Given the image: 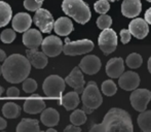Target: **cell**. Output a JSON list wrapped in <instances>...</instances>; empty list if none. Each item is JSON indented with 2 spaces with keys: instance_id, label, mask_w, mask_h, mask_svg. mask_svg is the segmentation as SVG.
<instances>
[{
  "instance_id": "12",
  "label": "cell",
  "mask_w": 151,
  "mask_h": 132,
  "mask_svg": "<svg viewBox=\"0 0 151 132\" xmlns=\"http://www.w3.org/2000/svg\"><path fill=\"white\" fill-rule=\"evenodd\" d=\"M101 60L95 55H88L84 58H82V60L79 63V67L82 70V72L88 74V75H93V74L99 72V70L101 69Z\"/></svg>"
},
{
  "instance_id": "40",
  "label": "cell",
  "mask_w": 151,
  "mask_h": 132,
  "mask_svg": "<svg viewBox=\"0 0 151 132\" xmlns=\"http://www.w3.org/2000/svg\"><path fill=\"white\" fill-rule=\"evenodd\" d=\"M6 126H7V123H6V121L4 120L3 118H1V117H0V130H3V129H5Z\"/></svg>"
},
{
  "instance_id": "36",
  "label": "cell",
  "mask_w": 151,
  "mask_h": 132,
  "mask_svg": "<svg viewBox=\"0 0 151 132\" xmlns=\"http://www.w3.org/2000/svg\"><path fill=\"white\" fill-rule=\"evenodd\" d=\"M120 37H121V41H122L123 44H127V42L131 40V37H132V33L129 30L127 29H122L120 31Z\"/></svg>"
},
{
  "instance_id": "15",
  "label": "cell",
  "mask_w": 151,
  "mask_h": 132,
  "mask_svg": "<svg viewBox=\"0 0 151 132\" xmlns=\"http://www.w3.org/2000/svg\"><path fill=\"white\" fill-rule=\"evenodd\" d=\"M129 30L131 31L132 35H134L138 39H143L149 33V27L146 20L143 19H134L129 25Z\"/></svg>"
},
{
  "instance_id": "13",
  "label": "cell",
  "mask_w": 151,
  "mask_h": 132,
  "mask_svg": "<svg viewBox=\"0 0 151 132\" xmlns=\"http://www.w3.org/2000/svg\"><path fill=\"white\" fill-rule=\"evenodd\" d=\"M118 85L125 91H134L140 85V76L134 71H125L119 76Z\"/></svg>"
},
{
  "instance_id": "25",
  "label": "cell",
  "mask_w": 151,
  "mask_h": 132,
  "mask_svg": "<svg viewBox=\"0 0 151 132\" xmlns=\"http://www.w3.org/2000/svg\"><path fill=\"white\" fill-rule=\"evenodd\" d=\"M12 17V7L8 3L0 1V28L4 27L10 22Z\"/></svg>"
},
{
  "instance_id": "39",
  "label": "cell",
  "mask_w": 151,
  "mask_h": 132,
  "mask_svg": "<svg viewBox=\"0 0 151 132\" xmlns=\"http://www.w3.org/2000/svg\"><path fill=\"white\" fill-rule=\"evenodd\" d=\"M145 20H146V22H147L148 24L151 25V7L149 8V9L146 10V12H145Z\"/></svg>"
},
{
  "instance_id": "16",
  "label": "cell",
  "mask_w": 151,
  "mask_h": 132,
  "mask_svg": "<svg viewBox=\"0 0 151 132\" xmlns=\"http://www.w3.org/2000/svg\"><path fill=\"white\" fill-rule=\"evenodd\" d=\"M12 24L14 31L24 33L30 29L32 24V19L30 15L27 14V12H19V14H17L12 18Z\"/></svg>"
},
{
  "instance_id": "34",
  "label": "cell",
  "mask_w": 151,
  "mask_h": 132,
  "mask_svg": "<svg viewBox=\"0 0 151 132\" xmlns=\"http://www.w3.org/2000/svg\"><path fill=\"white\" fill-rule=\"evenodd\" d=\"M16 31L12 29H5L0 35L2 42L4 44H12L14 39H16Z\"/></svg>"
},
{
  "instance_id": "46",
  "label": "cell",
  "mask_w": 151,
  "mask_h": 132,
  "mask_svg": "<svg viewBox=\"0 0 151 132\" xmlns=\"http://www.w3.org/2000/svg\"><path fill=\"white\" fill-rule=\"evenodd\" d=\"M108 1H111V2H114V1H118V0H108Z\"/></svg>"
},
{
  "instance_id": "41",
  "label": "cell",
  "mask_w": 151,
  "mask_h": 132,
  "mask_svg": "<svg viewBox=\"0 0 151 132\" xmlns=\"http://www.w3.org/2000/svg\"><path fill=\"white\" fill-rule=\"evenodd\" d=\"M5 59H6V54H5V52H4L3 50H1V49H0V62L4 61Z\"/></svg>"
},
{
  "instance_id": "47",
  "label": "cell",
  "mask_w": 151,
  "mask_h": 132,
  "mask_svg": "<svg viewBox=\"0 0 151 132\" xmlns=\"http://www.w3.org/2000/svg\"><path fill=\"white\" fill-rule=\"evenodd\" d=\"M37 1H39V2H43V0H37Z\"/></svg>"
},
{
  "instance_id": "35",
  "label": "cell",
  "mask_w": 151,
  "mask_h": 132,
  "mask_svg": "<svg viewBox=\"0 0 151 132\" xmlns=\"http://www.w3.org/2000/svg\"><path fill=\"white\" fill-rule=\"evenodd\" d=\"M41 6L42 2H39L37 0H24V7L30 12H36L37 9L41 8Z\"/></svg>"
},
{
  "instance_id": "20",
  "label": "cell",
  "mask_w": 151,
  "mask_h": 132,
  "mask_svg": "<svg viewBox=\"0 0 151 132\" xmlns=\"http://www.w3.org/2000/svg\"><path fill=\"white\" fill-rule=\"evenodd\" d=\"M54 30L58 35L67 36L74 30L73 23L67 17H61L55 22Z\"/></svg>"
},
{
  "instance_id": "5",
  "label": "cell",
  "mask_w": 151,
  "mask_h": 132,
  "mask_svg": "<svg viewBox=\"0 0 151 132\" xmlns=\"http://www.w3.org/2000/svg\"><path fill=\"white\" fill-rule=\"evenodd\" d=\"M66 87L65 80L59 75H50L44 80L42 89L47 97L62 99V94Z\"/></svg>"
},
{
  "instance_id": "26",
  "label": "cell",
  "mask_w": 151,
  "mask_h": 132,
  "mask_svg": "<svg viewBox=\"0 0 151 132\" xmlns=\"http://www.w3.org/2000/svg\"><path fill=\"white\" fill-rule=\"evenodd\" d=\"M21 107L14 102H7L2 107V114L7 119H16L20 116Z\"/></svg>"
},
{
  "instance_id": "44",
  "label": "cell",
  "mask_w": 151,
  "mask_h": 132,
  "mask_svg": "<svg viewBox=\"0 0 151 132\" xmlns=\"http://www.w3.org/2000/svg\"><path fill=\"white\" fill-rule=\"evenodd\" d=\"M2 93H3V88H2V87L0 86V96L2 95Z\"/></svg>"
},
{
  "instance_id": "45",
  "label": "cell",
  "mask_w": 151,
  "mask_h": 132,
  "mask_svg": "<svg viewBox=\"0 0 151 132\" xmlns=\"http://www.w3.org/2000/svg\"><path fill=\"white\" fill-rule=\"evenodd\" d=\"M2 74V65H0V75Z\"/></svg>"
},
{
  "instance_id": "31",
  "label": "cell",
  "mask_w": 151,
  "mask_h": 132,
  "mask_svg": "<svg viewBox=\"0 0 151 132\" xmlns=\"http://www.w3.org/2000/svg\"><path fill=\"white\" fill-rule=\"evenodd\" d=\"M112 25V19L111 17H109L108 15L104 14L98 18L97 20V26L98 28L102 29V30H105V29L110 28V26Z\"/></svg>"
},
{
  "instance_id": "10",
  "label": "cell",
  "mask_w": 151,
  "mask_h": 132,
  "mask_svg": "<svg viewBox=\"0 0 151 132\" xmlns=\"http://www.w3.org/2000/svg\"><path fill=\"white\" fill-rule=\"evenodd\" d=\"M42 52L47 55L48 57H56L59 56L63 52V42L59 37L55 35H50L45 37L41 44Z\"/></svg>"
},
{
  "instance_id": "2",
  "label": "cell",
  "mask_w": 151,
  "mask_h": 132,
  "mask_svg": "<svg viewBox=\"0 0 151 132\" xmlns=\"http://www.w3.org/2000/svg\"><path fill=\"white\" fill-rule=\"evenodd\" d=\"M132 118L127 112L121 108H111L104 117L101 124H96L91 128V132L108 131H133Z\"/></svg>"
},
{
  "instance_id": "42",
  "label": "cell",
  "mask_w": 151,
  "mask_h": 132,
  "mask_svg": "<svg viewBox=\"0 0 151 132\" xmlns=\"http://www.w3.org/2000/svg\"><path fill=\"white\" fill-rule=\"evenodd\" d=\"M148 70H149V72L151 73V57L149 58V60H148Z\"/></svg>"
},
{
  "instance_id": "7",
  "label": "cell",
  "mask_w": 151,
  "mask_h": 132,
  "mask_svg": "<svg viewBox=\"0 0 151 132\" xmlns=\"http://www.w3.org/2000/svg\"><path fill=\"white\" fill-rule=\"evenodd\" d=\"M98 44L101 51L105 55L113 53L117 48V35L115 31L108 28L101 32L98 38Z\"/></svg>"
},
{
  "instance_id": "9",
  "label": "cell",
  "mask_w": 151,
  "mask_h": 132,
  "mask_svg": "<svg viewBox=\"0 0 151 132\" xmlns=\"http://www.w3.org/2000/svg\"><path fill=\"white\" fill-rule=\"evenodd\" d=\"M131 104L137 112H144L151 100V92L147 89H135L129 97Z\"/></svg>"
},
{
  "instance_id": "18",
  "label": "cell",
  "mask_w": 151,
  "mask_h": 132,
  "mask_svg": "<svg viewBox=\"0 0 151 132\" xmlns=\"http://www.w3.org/2000/svg\"><path fill=\"white\" fill-rule=\"evenodd\" d=\"M142 10L141 0H123L121 4V14L127 18H136Z\"/></svg>"
},
{
  "instance_id": "11",
  "label": "cell",
  "mask_w": 151,
  "mask_h": 132,
  "mask_svg": "<svg viewBox=\"0 0 151 132\" xmlns=\"http://www.w3.org/2000/svg\"><path fill=\"white\" fill-rule=\"evenodd\" d=\"M65 82L68 86L74 89V91L78 93V94H82L84 90V78L82 74V70L80 67H74L70 74L65 78Z\"/></svg>"
},
{
  "instance_id": "37",
  "label": "cell",
  "mask_w": 151,
  "mask_h": 132,
  "mask_svg": "<svg viewBox=\"0 0 151 132\" xmlns=\"http://www.w3.org/2000/svg\"><path fill=\"white\" fill-rule=\"evenodd\" d=\"M6 95H7V97H9V98H14V97H19V96H20V91H19L18 88H14V87H10V88L7 89Z\"/></svg>"
},
{
  "instance_id": "3",
  "label": "cell",
  "mask_w": 151,
  "mask_h": 132,
  "mask_svg": "<svg viewBox=\"0 0 151 132\" xmlns=\"http://www.w3.org/2000/svg\"><path fill=\"white\" fill-rule=\"evenodd\" d=\"M62 9L68 17L81 25H84L91 20V9L83 0H64Z\"/></svg>"
},
{
  "instance_id": "1",
  "label": "cell",
  "mask_w": 151,
  "mask_h": 132,
  "mask_svg": "<svg viewBox=\"0 0 151 132\" xmlns=\"http://www.w3.org/2000/svg\"><path fill=\"white\" fill-rule=\"evenodd\" d=\"M31 71V63L27 57L20 54L10 55L3 61L2 75L4 80L12 84L23 83Z\"/></svg>"
},
{
  "instance_id": "29",
  "label": "cell",
  "mask_w": 151,
  "mask_h": 132,
  "mask_svg": "<svg viewBox=\"0 0 151 132\" xmlns=\"http://www.w3.org/2000/svg\"><path fill=\"white\" fill-rule=\"evenodd\" d=\"M125 63H127V65L129 66V68L135 69V68H139L140 66L142 65V63H143V59H142V57L140 56L139 54H137V53H133V54H131V55L127 56V60H125Z\"/></svg>"
},
{
  "instance_id": "38",
  "label": "cell",
  "mask_w": 151,
  "mask_h": 132,
  "mask_svg": "<svg viewBox=\"0 0 151 132\" xmlns=\"http://www.w3.org/2000/svg\"><path fill=\"white\" fill-rule=\"evenodd\" d=\"M64 131L65 132H80L81 129H80L79 126H76V125H74V124H71V125H69V126L66 127Z\"/></svg>"
},
{
  "instance_id": "14",
  "label": "cell",
  "mask_w": 151,
  "mask_h": 132,
  "mask_svg": "<svg viewBox=\"0 0 151 132\" xmlns=\"http://www.w3.org/2000/svg\"><path fill=\"white\" fill-rule=\"evenodd\" d=\"M26 57L29 59L31 65L36 69H43L47 65V55L44 52H39L37 49H28L26 51Z\"/></svg>"
},
{
  "instance_id": "30",
  "label": "cell",
  "mask_w": 151,
  "mask_h": 132,
  "mask_svg": "<svg viewBox=\"0 0 151 132\" xmlns=\"http://www.w3.org/2000/svg\"><path fill=\"white\" fill-rule=\"evenodd\" d=\"M117 91V86L116 84L111 80L105 81L102 84V92L106 95V96H113Z\"/></svg>"
},
{
  "instance_id": "28",
  "label": "cell",
  "mask_w": 151,
  "mask_h": 132,
  "mask_svg": "<svg viewBox=\"0 0 151 132\" xmlns=\"http://www.w3.org/2000/svg\"><path fill=\"white\" fill-rule=\"evenodd\" d=\"M70 122L76 126H81L86 122V112L83 110H76L70 116Z\"/></svg>"
},
{
  "instance_id": "19",
  "label": "cell",
  "mask_w": 151,
  "mask_h": 132,
  "mask_svg": "<svg viewBox=\"0 0 151 132\" xmlns=\"http://www.w3.org/2000/svg\"><path fill=\"white\" fill-rule=\"evenodd\" d=\"M124 72V62L119 57L110 59L106 64V73L111 78H117Z\"/></svg>"
},
{
  "instance_id": "22",
  "label": "cell",
  "mask_w": 151,
  "mask_h": 132,
  "mask_svg": "<svg viewBox=\"0 0 151 132\" xmlns=\"http://www.w3.org/2000/svg\"><path fill=\"white\" fill-rule=\"evenodd\" d=\"M44 108H45V103L40 97L38 99L26 100L24 103V112H26L27 114H39V112H43Z\"/></svg>"
},
{
  "instance_id": "23",
  "label": "cell",
  "mask_w": 151,
  "mask_h": 132,
  "mask_svg": "<svg viewBox=\"0 0 151 132\" xmlns=\"http://www.w3.org/2000/svg\"><path fill=\"white\" fill-rule=\"evenodd\" d=\"M79 94L76 91H72V92L67 93L60 100V104H62L67 110H75L78 106V104H79Z\"/></svg>"
},
{
  "instance_id": "32",
  "label": "cell",
  "mask_w": 151,
  "mask_h": 132,
  "mask_svg": "<svg viewBox=\"0 0 151 132\" xmlns=\"http://www.w3.org/2000/svg\"><path fill=\"white\" fill-rule=\"evenodd\" d=\"M95 10L100 15H104L106 12H108V10L110 9V4L108 0H99L95 3L93 5Z\"/></svg>"
},
{
  "instance_id": "24",
  "label": "cell",
  "mask_w": 151,
  "mask_h": 132,
  "mask_svg": "<svg viewBox=\"0 0 151 132\" xmlns=\"http://www.w3.org/2000/svg\"><path fill=\"white\" fill-rule=\"evenodd\" d=\"M18 132H39L40 127L36 119H23L17 127Z\"/></svg>"
},
{
  "instance_id": "6",
  "label": "cell",
  "mask_w": 151,
  "mask_h": 132,
  "mask_svg": "<svg viewBox=\"0 0 151 132\" xmlns=\"http://www.w3.org/2000/svg\"><path fill=\"white\" fill-rule=\"evenodd\" d=\"M66 44L63 48V52L68 56H77L90 53L93 50V42L90 39H81L76 41H70L69 38H66Z\"/></svg>"
},
{
  "instance_id": "33",
  "label": "cell",
  "mask_w": 151,
  "mask_h": 132,
  "mask_svg": "<svg viewBox=\"0 0 151 132\" xmlns=\"http://www.w3.org/2000/svg\"><path fill=\"white\" fill-rule=\"evenodd\" d=\"M22 87H23V91H25L26 93H33L37 89V83L33 78H27L25 81H23Z\"/></svg>"
},
{
  "instance_id": "17",
  "label": "cell",
  "mask_w": 151,
  "mask_h": 132,
  "mask_svg": "<svg viewBox=\"0 0 151 132\" xmlns=\"http://www.w3.org/2000/svg\"><path fill=\"white\" fill-rule=\"evenodd\" d=\"M23 44L28 49H38L42 44L43 38L41 33L36 29H29L23 34Z\"/></svg>"
},
{
  "instance_id": "27",
  "label": "cell",
  "mask_w": 151,
  "mask_h": 132,
  "mask_svg": "<svg viewBox=\"0 0 151 132\" xmlns=\"http://www.w3.org/2000/svg\"><path fill=\"white\" fill-rule=\"evenodd\" d=\"M138 125L144 132H151V110H144L138 117Z\"/></svg>"
},
{
  "instance_id": "4",
  "label": "cell",
  "mask_w": 151,
  "mask_h": 132,
  "mask_svg": "<svg viewBox=\"0 0 151 132\" xmlns=\"http://www.w3.org/2000/svg\"><path fill=\"white\" fill-rule=\"evenodd\" d=\"M83 103V110L86 114H91L93 110H97L103 102L101 92L99 91L97 84L95 82H88L84 88L81 96Z\"/></svg>"
},
{
  "instance_id": "48",
  "label": "cell",
  "mask_w": 151,
  "mask_h": 132,
  "mask_svg": "<svg viewBox=\"0 0 151 132\" xmlns=\"http://www.w3.org/2000/svg\"><path fill=\"white\" fill-rule=\"evenodd\" d=\"M147 1H148V2H151V0H147Z\"/></svg>"
},
{
  "instance_id": "21",
  "label": "cell",
  "mask_w": 151,
  "mask_h": 132,
  "mask_svg": "<svg viewBox=\"0 0 151 132\" xmlns=\"http://www.w3.org/2000/svg\"><path fill=\"white\" fill-rule=\"evenodd\" d=\"M40 120H41L42 124L45 125L46 127H54L58 125L59 121H60V115H59L58 110H56L55 108H45L40 116Z\"/></svg>"
},
{
  "instance_id": "43",
  "label": "cell",
  "mask_w": 151,
  "mask_h": 132,
  "mask_svg": "<svg viewBox=\"0 0 151 132\" xmlns=\"http://www.w3.org/2000/svg\"><path fill=\"white\" fill-rule=\"evenodd\" d=\"M46 132H57V130H56V129L52 128V127H50V128H47Z\"/></svg>"
},
{
  "instance_id": "8",
  "label": "cell",
  "mask_w": 151,
  "mask_h": 132,
  "mask_svg": "<svg viewBox=\"0 0 151 132\" xmlns=\"http://www.w3.org/2000/svg\"><path fill=\"white\" fill-rule=\"evenodd\" d=\"M33 21L42 33H50L54 29V18L47 9L39 8V9L36 10Z\"/></svg>"
}]
</instances>
